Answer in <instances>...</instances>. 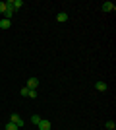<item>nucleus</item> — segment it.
I'll return each mask as SVG.
<instances>
[{
	"mask_svg": "<svg viewBox=\"0 0 116 130\" xmlns=\"http://www.w3.org/2000/svg\"><path fill=\"white\" fill-rule=\"evenodd\" d=\"M105 126H106V128H108V130H114V128H116L114 120H106V124H105Z\"/></svg>",
	"mask_w": 116,
	"mask_h": 130,
	"instance_id": "nucleus-11",
	"label": "nucleus"
},
{
	"mask_svg": "<svg viewBox=\"0 0 116 130\" xmlns=\"http://www.w3.org/2000/svg\"><path fill=\"white\" fill-rule=\"evenodd\" d=\"M95 89H97V91H101V93H105L106 89H108V86H106L105 82H97V84H95Z\"/></svg>",
	"mask_w": 116,
	"mask_h": 130,
	"instance_id": "nucleus-5",
	"label": "nucleus"
},
{
	"mask_svg": "<svg viewBox=\"0 0 116 130\" xmlns=\"http://www.w3.org/2000/svg\"><path fill=\"white\" fill-rule=\"evenodd\" d=\"M21 6H23V0H14V2H12V8H14V10H19Z\"/></svg>",
	"mask_w": 116,
	"mask_h": 130,
	"instance_id": "nucleus-9",
	"label": "nucleus"
},
{
	"mask_svg": "<svg viewBox=\"0 0 116 130\" xmlns=\"http://www.w3.org/2000/svg\"><path fill=\"white\" fill-rule=\"evenodd\" d=\"M37 128H39V130H50V120L41 119V122L37 124Z\"/></svg>",
	"mask_w": 116,
	"mask_h": 130,
	"instance_id": "nucleus-4",
	"label": "nucleus"
},
{
	"mask_svg": "<svg viewBox=\"0 0 116 130\" xmlns=\"http://www.w3.org/2000/svg\"><path fill=\"white\" fill-rule=\"evenodd\" d=\"M10 25H12V20H6V18L0 20V29H10Z\"/></svg>",
	"mask_w": 116,
	"mask_h": 130,
	"instance_id": "nucleus-6",
	"label": "nucleus"
},
{
	"mask_svg": "<svg viewBox=\"0 0 116 130\" xmlns=\"http://www.w3.org/2000/svg\"><path fill=\"white\" fill-rule=\"evenodd\" d=\"M4 130H19V128H17V126L14 124V122H8V124L4 126Z\"/></svg>",
	"mask_w": 116,
	"mask_h": 130,
	"instance_id": "nucleus-10",
	"label": "nucleus"
},
{
	"mask_svg": "<svg viewBox=\"0 0 116 130\" xmlns=\"http://www.w3.org/2000/svg\"><path fill=\"white\" fill-rule=\"evenodd\" d=\"M19 93H21L23 97H27V93H29V87H25V86H23V87H21V91H19Z\"/></svg>",
	"mask_w": 116,
	"mask_h": 130,
	"instance_id": "nucleus-15",
	"label": "nucleus"
},
{
	"mask_svg": "<svg viewBox=\"0 0 116 130\" xmlns=\"http://www.w3.org/2000/svg\"><path fill=\"white\" fill-rule=\"evenodd\" d=\"M10 122H14V124H16L17 128H21V126H23V119L19 117V115H16V113H14V115H10Z\"/></svg>",
	"mask_w": 116,
	"mask_h": 130,
	"instance_id": "nucleus-1",
	"label": "nucleus"
},
{
	"mask_svg": "<svg viewBox=\"0 0 116 130\" xmlns=\"http://www.w3.org/2000/svg\"><path fill=\"white\" fill-rule=\"evenodd\" d=\"M56 22H60V23L68 22V14H66V12H60V14L56 16Z\"/></svg>",
	"mask_w": 116,
	"mask_h": 130,
	"instance_id": "nucleus-8",
	"label": "nucleus"
},
{
	"mask_svg": "<svg viewBox=\"0 0 116 130\" xmlns=\"http://www.w3.org/2000/svg\"><path fill=\"white\" fill-rule=\"evenodd\" d=\"M101 8H103V12H114L116 10V4H114V2H110V0H106V2L101 4Z\"/></svg>",
	"mask_w": 116,
	"mask_h": 130,
	"instance_id": "nucleus-2",
	"label": "nucleus"
},
{
	"mask_svg": "<svg viewBox=\"0 0 116 130\" xmlns=\"http://www.w3.org/2000/svg\"><path fill=\"white\" fill-rule=\"evenodd\" d=\"M31 122H33V124H39V122H41V117H39V115H33V117H31Z\"/></svg>",
	"mask_w": 116,
	"mask_h": 130,
	"instance_id": "nucleus-13",
	"label": "nucleus"
},
{
	"mask_svg": "<svg viewBox=\"0 0 116 130\" xmlns=\"http://www.w3.org/2000/svg\"><path fill=\"white\" fill-rule=\"evenodd\" d=\"M6 8H8V6H6V2H0V14H2V16H4Z\"/></svg>",
	"mask_w": 116,
	"mask_h": 130,
	"instance_id": "nucleus-14",
	"label": "nucleus"
},
{
	"mask_svg": "<svg viewBox=\"0 0 116 130\" xmlns=\"http://www.w3.org/2000/svg\"><path fill=\"white\" fill-rule=\"evenodd\" d=\"M25 87H29V89H37V87H39V78H29L27 84H25Z\"/></svg>",
	"mask_w": 116,
	"mask_h": 130,
	"instance_id": "nucleus-3",
	"label": "nucleus"
},
{
	"mask_svg": "<svg viewBox=\"0 0 116 130\" xmlns=\"http://www.w3.org/2000/svg\"><path fill=\"white\" fill-rule=\"evenodd\" d=\"M27 97H31V99H37V89H29Z\"/></svg>",
	"mask_w": 116,
	"mask_h": 130,
	"instance_id": "nucleus-12",
	"label": "nucleus"
},
{
	"mask_svg": "<svg viewBox=\"0 0 116 130\" xmlns=\"http://www.w3.org/2000/svg\"><path fill=\"white\" fill-rule=\"evenodd\" d=\"M6 6H8V4H6ZM14 12H16V10H14L12 6H8V8H6V12H4V18H6V20H12V16H14Z\"/></svg>",
	"mask_w": 116,
	"mask_h": 130,
	"instance_id": "nucleus-7",
	"label": "nucleus"
}]
</instances>
